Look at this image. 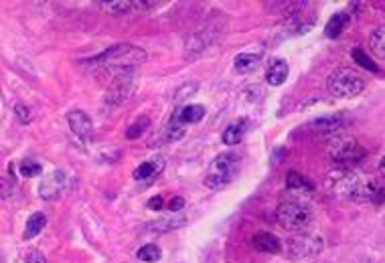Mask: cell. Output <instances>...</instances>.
Here are the masks:
<instances>
[{"label": "cell", "mask_w": 385, "mask_h": 263, "mask_svg": "<svg viewBox=\"0 0 385 263\" xmlns=\"http://www.w3.org/2000/svg\"><path fill=\"white\" fill-rule=\"evenodd\" d=\"M326 186L335 197L347 199V201L365 202L377 197V186L373 185V181L347 169L331 172L326 178Z\"/></svg>", "instance_id": "1"}, {"label": "cell", "mask_w": 385, "mask_h": 263, "mask_svg": "<svg viewBox=\"0 0 385 263\" xmlns=\"http://www.w3.org/2000/svg\"><path fill=\"white\" fill-rule=\"evenodd\" d=\"M144 61H146V51L136 45H130V43H118V45L109 47L93 59L95 65L109 69L114 75L120 71H132L134 67H138Z\"/></svg>", "instance_id": "2"}, {"label": "cell", "mask_w": 385, "mask_h": 263, "mask_svg": "<svg viewBox=\"0 0 385 263\" xmlns=\"http://www.w3.org/2000/svg\"><path fill=\"white\" fill-rule=\"evenodd\" d=\"M326 90L333 97H339V99H351L357 97L359 93L365 90V81L363 78L349 67H340L335 69L328 79H326Z\"/></svg>", "instance_id": "3"}, {"label": "cell", "mask_w": 385, "mask_h": 263, "mask_svg": "<svg viewBox=\"0 0 385 263\" xmlns=\"http://www.w3.org/2000/svg\"><path fill=\"white\" fill-rule=\"evenodd\" d=\"M239 172V160L237 156L231 154V152H225V154L215 156L207 169V174H205V186L213 188V190H219L223 186H227L237 176Z\"/></svg>", "instance_id": "4"}, {"label": "cell", "mask_w": 385, "mask_h": 263, "mask_svg": "<svg viewBox=\"0 0 385 263\" xmlns=\"http://www.w3.org/2000/svg\"><path fill=\"white\" fill-rule=\"evenodd\" d=\"M310 221V209L304 202L286 201L276 209V223L284 231H300Z\"/></svg>", "instance_id": "5"}, {"label": "cell", "mask_w": 385, "mask_h": 263, "mask_svg": "<svg viewBox=\"0 0 385 263\" xmlns=\"http://www.w3.org/2000/svg\"><path fill=\"white\" fill-rule=\"evenodd\" d=\"M323 239L314 233L307 231H296L286 241V247H288V255L292 259H307V257H314L323 251Z\"/></svg>", "instance_id": "6"}, {"label": "cell", "mask_w": 385, "mask_h": 263, "mask_svg": "<svg viewBox=\"0 0 385 263\" xmlns=\"http://www.w3.org/2000/svg\"><path fill=\"white\" fill-rule=\"evenodd\" d=\"M136 92V73L132 71H120L109 81L108 92H106V104L108 106H122Z\"/></svg>", "instance_id": "7"}, {"label": "cell", "mask_w": 385, "mask_h": 263, "mask_svg": "<svg viewBox=\"0 0 385 263\" xmlns=\"http://www.w3.org/2000/svg\"><path fill=\"white\" fill-rule=\"evenodd\" d=\"M328 156H331V160H333L335 164H339L340 169H347V166H351V164H357V162L365 156V152H363V148H361L353 138L339 136V138H335L331 142V146H328Z\"/></svg>", "instance_id": "8"}, {"label": "cell", "mask_w": 385, "mask_h": 263, "mask_svg": "<svg viewBox=\"0 0 385 263\" xmlns=\"http://www.w3.org/2000/svg\"><path fill=\"white\" fill-rule=\"evenodd\" d=\"M67 124L71 128V132L79 140H90L93 136V122L92 118L83 111V109H71L67 114Z\"/></svg>", "instance_id": "9"}, {"label": "cell", "mask_w": 385, "mask_h": 263, "mask_svg": "<svg viewBox=\"0 0 385 263\" xmlns=\"http://www.w3.org/2000/svg\"><path fill=\"white\" fill-rule=\"evenodd\" d=\"M65 188V172L53 171L43 178V183L39 185V197L43 201H53L57 199Z\"/></svg>", "instance_id": "10"}, {"label": "cell", "mask_w": 385, "mask_h": 263, "mask_svg": "<svg viewBox=\"0 0 385 263\" xmlns=\"http://www.w3.org/2000/svg\"><path fill=\"white\" fill-rule=\"evenodd\" d=\"M162 169H165V160H162V158H153V160H146V162H142L140 166H136V171L132 172V176H134V181H138V183L150 185L154 178L162 172Z\"/></svg>", "instance_id": "11"}, {"label": "cell", "mask_w": 385, "mask_h": 263, "mask_svg": "<svg viewBox=\"0 0 385 263\" xmlns=\"http://www.w3.org/2000/svg\"><path fill=\"white\" fill-rule=\"evenodd\" d=\"M288 73H290L288 63L284 59H272L268 63V69H266V81H268V85L278 87L288 79Z\"/></svg>", "instance_id": "12"}, {"label": "cell", "mask_w": 385, "mask_h": 263, "mask_svg": "<svg viewBox=\"0 0 385 263\" xmlns=\"http://www.w3.org/2000/svg\"><path fill=\"white\" fill-rule=\"evenodd\" d=\"M251 245L258 249V251H263V253H282V241L278 239L276 235L272 233H258L254 239H251Z\"/></svg>", "instance_id": "13"}, {"label": "cell", "mask_w": 385, "mask_h": 263, "mask_svg": "<svg viewBox=\"0 0 385 263\" xmlns=\"http://www.w3.org/2000/svg\"><path fill=\"white\" fill-rule=\"evenodd\" d=\"M246 132H247V120H235V122H231V124L223 130V136H221V140H223V144H225V146H237V144L244 140Z\"/></svg>", "instance_id": "14"}, {"label": "cell", "mask_w": 385, "mask_h": 263, "mask_svg": "<svg viewBox=\"0 0 385 263\" xmlns=\"http://www.w3.org/2000/svg\"><path fill=\"white\" fill-rule=\"evenodd\" d=\"M262 61V53H254V51H246V53H239L237 57H235V69H237V73H249V71H254L258 65Z\"/></svg>", "instance_id": "15"}, {"label": "cell", "mask_w": 385, "mask_h": 263, "mask_svg": "<svg viewBox=\"0 0 385 263\" xmlns=\"http://www.w3.org/2000/svg\"><path fill=\"white\" fill-rule=\"evenodd\" d=\"M186 223V219L183 215H170L167 219H158V221H154V223H148L146 227L148 229H153L154 233H167V231H174V229H179V227H183Z\"/></svg>", "instance_id": "16"}, {"label": "cell", "mask_w": 385, "mask_h": 263, "mask_svg": "<svg viewBox=\"0 0 385 263\" xmlns=\"http://www.w3.org/2000/svg\"><path fill=\"white\" fill-rule=\"evenodd\" d=\"M349 25V13H337V15L331 16V20L326 23V29H324V35L328 39H337L343 35V31L347 29Z\"/></svg>", "instance_id": "17"}, {"label": "cell", "mask_w": 385, "mask_h": 263, "mask_svg": "<svg viewBox=\"0 0 385 263\" xmlns=\"http://www.w3.org/2000/svg\"><path fill=\"white\" fill-rule=\"evenodd\" d=\"M47 225V215L45 213H32L29 221H27V227H25V235H23V239H35L39 233L45 229Z\"/></svg>", "instance_id": "18"}, {"label": "cell", "mask_w": 385, "mask_h": 263, "mask_svg": "<svg viewBox=\"0 0 385 263\" xmlns=\"http://www.w3.org/2000/svg\"><path fill=\"white\" fill-rule=\"evenodd\" d=\"M369 47H371V53H373L377 59H384L385 61V25L377 27L375 31L371 32Z\"/></svg>", "instance_id": "19"}, {"label": "cell", "mask_w": 385, "mask_h": 263, "mask_svg": "<svg viewBox=\"0 0 385 263\" xmlns=\"http://www.w3.org/2000/svg\"><path fill=\"white\" fill-rule=\"evenodd\" d=\"M340 124H343L340 116H324V118L314 120V122H312V128H314L316 132H321V134H333V132L339 130Z\"/></svg>", "instance_id": "20"}, {"label": "cell", "mask_w": 385, "mask_h": 263, "mask_svg": "<svg viewBox=\"0 0 385 263\" xmlns=\"http://www.w3.org/2000/svg\"><path fill=\"white\" fill-rule=\"evenodd\" d=\"M179 118H181L185 124H197V122H201V120L205 118V108H203V106H195V104L185 106V108L179 111Z\"/></svg>", "instance_id": "21"}, {"label": "cell", "mask_w": 385, "mask_h": 263, "mask_svg": "<svg viewBox=\"0 0 385 263\" xmlns=\"http://www.w3.org/2000/svg\"><path fill=\"white\" fill-rule=\"evenodd\" d=\"M286 186L294 192H312V185L308 183L304 176H300L298 172H288L286 176Z\"/></svg>", "instance_id": "22"}, {"label": "cell", "mask_w": 385, "mask_h": 263, "mask_svg": "<svg viewBox=\"0 0 385 263\" xmlns=\"http://www.w3.org/2000/svg\"><path fill=\"white\" fill-rule=\"evenodd\" d=\"M104 11H108L112 15H126L130 8H134V4L132 2H128V0H112V2H97Z\"/></svg>", "instance_id": "23"}, {"label": "cell", "mask_w": 385, "mask_h": 263, "mask_svg": "<svg viewBox=\"0 0 385 263\" xmlns=\"http://www.w3.org/2000/svg\"><path fill=\"white\" fill-rule=\"evenodd\" d=\"M160 255H162V251L158 245H153V243H148V245H144V247L138 249V253H136V257H138L140 262L144 263H154L160 259Z\"/></svg>", "instance_id": "24"}, {"label": "cell", "mask_w": 385, "mask_h": 263, "mask_svg": "<svg viewBox=\"0 0 385 263\" xmlns=\"http://www.w3.org/2000/svg\"><path fill=\"white\" fill-rule=\"evenodd\" d=\"M148 126H150V120L146 118V116H140L138 120H136V124L134 126H130L128 130H126V138L128 140H136L142 134V132H146L148 130Z\"/></svg>", "instance_id": "25"}, {"label": "cell", "mask_w": 385, "mask_h": 263, "mask_svg": "<svg viewBox=\"0 0 385 263\" xmlns=\"http://www.w3.org/2000/svg\"><path fill=\"white\" fill-rule=\"evenodd\" d=\"M185 122L179 118V116H174L172 120H170V124H169V140H179V138H183L185 136Z\"/></svg>", "instance_id": "26"}, {"label": "cell", "mask_w": 385, "mask_h": 263, "mask_svg": "<svg viewBox=\"0 0 385 263\" xmlns=\"http://www.w3.org/2000/svg\"><path fill=\"white\" fill-rule=\"evenodd\" d=\"M351 55H353L355 61L359 63V65H361L363 69H367V71H373V73H377V71H379V69H377V65L371 61L369 57H367V55H365V53H363L361 49H353V51H351Z\"/></svg>", "instance_id": "27"}, {"label": "cell", "mask_w": 385, "mask_h": 263, "mask_svg": "<svg viewBox=\"0 0 385 263\" xmlns=\"http://www.w3.org/2000/svg\"><path fill=\"white\" fill-rule=\"evenodd\" d=\"M18 169H20V174L27 176V178H32V176H37V174L43 172V166L39 162H35V160H23Z\"/></svg>", "instance_id": "28"}, {"label": "cell", "mask_w": 385, "mask_h": 263, "mask_svg": "<svg viewBox=\"0 0 385 263\" xmlns=\"http://www.w3.org/2000/svg\"><path fill=\"white\" fill-rule=\"evenodd\" d=\"M15 116H16V120L20 122V124H29V122L32 120L31 109L27 108L25 104H16V106H15Z\"/></svg>", "instance_id": "29"}, {"label": "cell", "mask_w": 385, "mask_h": 263, "mask_svg": "<svg viewBox=\"0 0 385 263\" xmlns=\"http://www.w3.org/2000/svg\"><path fill=\"white\" fill-rule=\"evenodd\" d=\"M183 207H185V199H183V197H174V199L169 202V211H172V213L181 211Z\"/></svg>", "instance_id": "30"}, {"label": "cell", "mask_w": 385, "mask_h": 263, "mask_svg": "<svg viewBox=\"0 0 385 263\" xmlns=\"http://www.w3.org/2000/svg\"><path fill=\"white\" fill-rule=\"evenodd\" d=\"M27 263H47V259L43 253H39V251H31V253L27 255Z\"/></svg>", "instance_id": "31"}, {"label": "cell", "mask_w": 385, "mask_h": 263, "mask_svg": "<svg viewBox=\"0 0 385 263\" xmlns=\"http://www.w3.org/2000/svg\"><path fill=\"white\" fill-rule=\"evenodd\" d=\"M148 209H153V211H160V209H162V197H153L150 202H148Z\"/></svg>", "instance_id": "32"}, {"label": "cell", "mask_w": 385, "mask_h": 263, "mask_svg": "<svg viewBox=\"0 0 385 263\" xmlns=\"http://www.w3.org/2000/svg\"><path fill=\"white\" fill-rule=\"evenodd\" d=\"M379 172H381V176L385 178V156L381 158V162H379Z\"/></svg>", "instance_id": "33"}]
</instances>
